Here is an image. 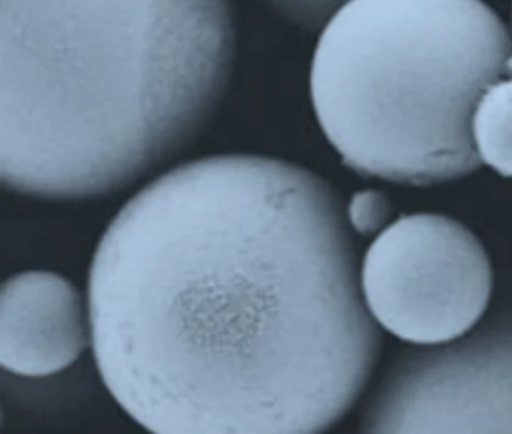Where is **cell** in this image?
Here are the masks:
<instances>
[{
  "instance_id": "1",
  "label": "cell",
  "mask_w": 512,
  "mask_h": 434,
  "mask_svg": "<svg viewBox=\"0 0 512 434\" xmlns=\"http://www.w3.org/2000/svg\"><path fill=\"white\" fill-rule=\"evenodd\" d=\"M346 209L328 181L260 155L182 164L143 187L89 271L101 379L157 434H314L376 367Z\"/></svg>"
},
{
  "instance_id": "2",
  "label": "cell",
  "mask_w": 512,
  "mask_h": 434,
  "mask_svg": "<svg viewBox=\"0 0 512 434\" xmlns=\"http://www.w3.org/2000/svg\"><path fill=\"white\" fill-rule=\"evenodd\" d=\"M232 0H0V182L115 193L181 154L220 106Z\"/></svg>"
},
{
  "instance_id": "3",
  "label": "cell",
  "mask_w": 512,
  "mask_h": 434,
  "mask_svg": "<svg viewBox=\"0 0 512 434\" xmlns=\"http://www.w3.org/2000/svg\"><path fill=\"white\" fill-rule=\"evenodd\" d=\"M511 71V35L482 0H349L320 29L311 103L353 172L428 187L482 166L473 113Z\"/></svg>"
},
{
  "instance_id": "4",
  "label": "cell",
  "mask_w": 512,
  "mask_h": 434,
  "mask_svg": "<svg viewBox=\"0 0 512 434\" xmlns=\"http://www.w3.org/2000/svg\"><path fill=\"white\" fill-rule=\"evenodd\" d=\"M374 322L413 346L449 343L490 308L494 275L484 245L446 215H403L374 236L361 262Z\"/></svg>"
},
{
  "instance_id": "5",
  "label": "cell",
  "mask_w": 512,
  "mask_h": 434,
  "mask_svg": "<svg viewBox=\"0 0 512 434\" xmlns=\"http://www.w3.org/2000/svg\"><path fill=\"white\" fill-rule=\"evenodd\" d=\"M361 422L368 433H512L511 308L449 343L404 353Z\"/></svg>"
},
{
  "instance_id": "6",
  "label": "cell",
  "mask_w": 512,
  "mask_h": 434,
  "mask_svg": "<svg viewBox=\"0 0 512 434\" xmlns=\"http://www.w3.org/2000/svg\"><path fill=\"white\" fill-rule=\"evenodd\" d=\"M92 341L89 305L73 283L50 271H26L0 290V364L25 377L70 367Z\"/></svg>"
},
{
  "instance_id": "7",
  "label": "cell",
  "mask_w": 512,
  "mask_h": 434,
  "mask_svg": "<svg viewBox=\"0 0 512 434\" xmlns=\"http://www.w3.org/2000/svg\"><path fill=\"white\" fill-rule=\"evenodd\" d=\"M472 136L482 166L512 178V74L482 95L473 113Z\"/></svg>"
},
{
  "instance_id": "8",
  "label": "cell",
  "mask_w": 512,
  "mask_h": 434,
  "mask_svg": "<svg viewBox=\"0 0 512 434\" xmlns=\"http://www.w3.org/2000/svg\"><path fill=\"white\" fill-rule=\"evenodd\" d=\"M349 0H265L280 19L305 32L320 31Z\"/></svg>"
},
{
  "instance_id": "9",
  "label": "cell",
  "mask_w": 512,
  "mask_h": 434,
  "mask_svg": "<svg viewBox=\"0 0 512 434\" xmlns=\"http://www.w3.org/2000/svg\"><path fill=\"white\" fill-rule=\"evenodd\" d=\"M392 209L380 191L364 190L353 194L346 208L350 229L359 235L376 236L388 226Z\"/></svg>"
}]
</instances>
